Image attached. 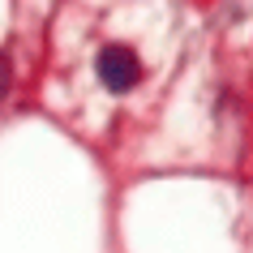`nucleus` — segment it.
Here are the masks:
<instances>
[{"mask_svg": "<svg viewBox=\"0 0 253 253\" xmlns=\"http://www.w3.org/2000/svg\"><path fill=\"white\" fill-rule=\"evenodd\" d=\"M4 73H9V65H4V56H0V86H4Z\"/></svg>", "mask_w": 253, "mask_h": 253, "instance_id": "nucleus-2", "label": "nucleus"}, {"mask_svg": "<svg viewBox=\"0 0 253 253\" xmlns=\"http://www.w3.org/2000/svg\"><path fill=\"white\" fill-rule=\"evenodd\" d=\"M94 69H99V82L116 94L133 90L137 78H142V65H137L133 47H125V43H107L103 52H99V60H94Z\"/></svg>", "mask_w": 253, "mask_h": 253, "instance_id": "nucleus-1", "label": "nucleus"}]
</instances>
